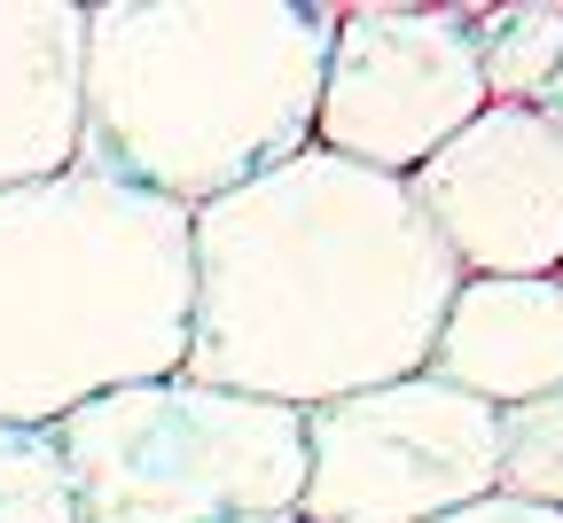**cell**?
Listing matches in <instances>:
<instances>
[{"instance_id":"3","label":"cell","mask_w":563,"mask_h":523,"mask_svg":"<svg viewBox=\"0 0 563 523\" xmlns=\"http://www.w3.org/2000/svg\"><path fill=\"white\" fill-rule=\"evenodd\" d=\"M188 211L87 157L0 196V422L55 430L102 391L188 367Z\"/></svg>"},{"instance_id":"15","label":"cell","mask_w":563,"mask_h":523,"mask_svg":"<svg viewBox=\"0 0 563 523\" xmlns=\"http://www.w3.org/2000/svg\"><path fill=\"white\" fill-rule=\"evenodd\" d=\"M548 118H563V70H555V87H548V102H540Z\"/></svg>"},{"instance_id":"11","label":"cell","mask_w":563,"mask_h":523,"mask_svg":"<svg viewBox=\"0 0 563 523\" xmlns=\"http://www.w3.org/2000/svg\"><path fill=\"white\" fill-rule=\"evenodd\" d=\"M501 492L563 508V383L501 414Z\"/></svg>"},{"instance_id":"10","label":"cell","mask_w":563,"mask_h":523,"mask_svg":"<svg viewBox=\"0 0 563 523\" xmlns=\"http://www.w3.org/2000/svg\"><path fill=\"white\" fill-rule=\"evenodd\" d=\"M485 102H548L563 70V0H485L470 9Z\"/></svg>"},{"instance_id":"7","label":"cell","mask_w":563,"mask_h":523,"mask_svg":"<svg viewBox=\"0 0 563 523\" xmlns=\"http://www.w3.org/2000/svg\"><path fill=\"white\" fill-rule=\"evenodd\" d=\"M407 188L462 274H563V118L540 102H485Z\"/></svg>"},{"instance_id":"9","label":"cell","mask_w":563,"mask_h":523,"mask_svg":"<svg viewBox=\"0 0 563 523\" xmlns=\"http://www.w3.org/2000/svg\"><path fill=\"white\" fill-rule=\"evenodd\" d=\"M79 0H0V196L79 165Z\"/></svg>"},{"instance_id":"6","label":"cell","mask_w":563,"mask_h":523,"mask_svg":"<svg viewBox=\"0 0 563 523\" xmlns=\"http://www.w3.org/2000/svg\"><path fill=\"white\" fill-rule=\"evenodd\" d=\"M477 110H485V79L462 0H431V9L352 0V9H336L321 102H313V148L407 180Z\"/></svg>"},{"instance_id":"8","label":"cell","mask_w":563,"mask_h":523,"mask_svg":"<svg viewBox=\"0 0 563 523\" xmlns=\"http://www.w3.org/2000/svg\"><path fill=\"white\" fill-rule=\"evenodd\" d=\"M422 367L493 414L555 391L563 383V274H462Z\"/></svg>"},{"instance_id":"2","label":"cell","mask_w":563,"mask_h":523,"mask_svg":"<svg viewBox=\"0 0 563 523\" xmlns=\"http://www.w3.org/2000/svg\"><path fill=\"white\" fill-rule=\"evenodd\" d=\"M329 0H102L87 9L79 157L180 211L313 148Z\"/></svg>"},{"instance_id":"13","label":"cell","mask_w":563,"mask_h":523,"mask_svg":"<svg viewBox=\"0 0 563 523\" xmlns=\"http://www.w3.org/2000/svg\"><path fill=\"white\" fill-rule=\"evenodd\" d=\"M439 523H563V508H532V500H509V492H485V500H470V508H454Z\"/></svg>"},{"instance_id":"1","label":"cell","mask_w":563,"mask_h":523,"mask_svg":"<svg viewBox=\"0 0 563 523\" xmlns=\"http://www.w3.org/2000/svg\"><path fill=\"white\" fill-rule=\"evenodd\" d=\"M188 243L196 313L180 376L298 414L415 376L462 289L415 188L329 148H298L188 211Z\"/></svg>"},{"instance_id":"4","label":"cell","mask_w":563,"mask_h":523,"mask_svg":"<svg viewBox=\"0 0 563 523\" xmlns=\"http://www.w3.org/2000/svg\"><path fill=\"white\" fill-rule=\"evenodd\" d=\"M55 461L79 523H243L298 508L306 414L196 376H157L63 414Z\"/></svg>"},{"instance_id":"12","label":"cell","mask_w":563,"mask_h":523,"mask_svg":"<svg viewBox=\"0 0 563 523\" xmlns=\"http://www.w3.org/2000/svg\"><path fill=\"white\" fill-rule=\"evenodd\" d=\"M0 523H79L47 430H9L0 422Z\"/></svg>"},{"instance_id":"14","label":"cell","mask_w":563,"mask_h":523,"mask_svg":"<svg viewBox=\"0 0 563 523\" xmlns=\"http://www.w3.org/2000/svg\"><path fill=\"white\" fill-rule=\"evenodd\" d=\"M243 523H313V515H298V508H274V515H243Z\"/></svg>"},{"instance_id":"5","label":"cell","mask_w":563,"mask_h":523,"mask_svg":"<svg viewBox=\"0 0 563 523\" xmlns=\"http://www.w3.org/2000/svg\"><path fill=\"white\" fill-rule=\"evenodd\" d=\"M485 492H501V414L431 367L306 414L298 515L313 523H439Z\"/></svg>"}]
</instances>
